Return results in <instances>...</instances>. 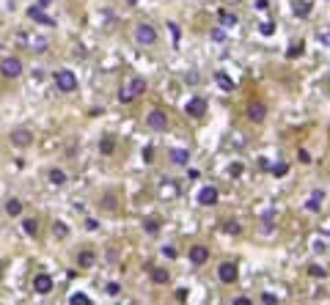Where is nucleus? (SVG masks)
<instances>
[{
    "label": "nucleus",
    "instance_id": "nucleus-33",
    "mask_svg": "<svg viewBox=\"0 0 330 305\" xmlns=\"http://www.w3.org/2000/svg\"><path fill=\"white\" fill-rule=\"evenodd\" d=\"M105 291H108L110 297H116V294L121 291V286H119V283H108V286H105Z\"/></svg>",
    "mask_w": 330,
    "mask_h": 305
},
{
    "label": "nucleus",
    "instance_id": "nucleus-2",
    "mask_svg": "<svg viewBox=\"0 0 330 305\" xmlns=\"http://www.w3.org/2000/svg\"><path fill=\"white\" fill-rule=\"evenodd\" d=\"M132 39H135V44H140V47H154L157 44L154 25H149V22H138L135 31H132Z\"/></svg>",
    "mask_w": 330,
    "mask_h": 305
},
{
    "label": "nucleus",
    "instance_id": "nucleus-5",
    "mask_svg": "<svg viewBox=\"0 0 330 305\" xmlns=\"http://www.w3.org/2000/svg\"><path fill=\"white\" fill-rule=\"evenodd\" d=\"M146 127L154 132H165L168 130V113L165 110H151L149 116H146Z\"/></svg>",
    "mask_w": 330,
    "mask_h": 305
},
{
    "label": "nucleus",
    "instance_id": "nucleus-16",
    "mask_svg": "<svg viewBox=\"0 0 330 305\" xmlns=\"http://www.w3.org/2000/svg\"><path fill=\"white\" fill-rule=\"evenodd\" d=\"M6 215H9V218H20L22 215V201L20 198H9V201H6Z\"/></svg>",
    "mask_w": 330,
    "mask_h": 305
},
{
    "label": "nucleus",
    "instance_id": "nucleus-10",
    "mask_svg": "<svg viewBox=\"0 0 330 305\" xmlns=\"http://www.w3.org/2000/svg\"><path fill=\"white\" fill-rule=\"evenodd\" d=\"M248 119H251L253 124H262V121L267 119V105L264 102H251L248 105Z\"/></svg>",
    "mask_w": 330,
    "mask_h": 305
},
{
    "label": "nucleus",
    "instance_id": "nucleus-26",
    "mask_svg": "<svg viewBox=\"0 0 330 305\" xmlns=\"http://www.w3.org/2000/svg\"><path fill=\"white\" fill-rule=\"evenodd\" d=\"M113 149H116V146H113V140H110V138H105L102 146H99V151H102V154H113Z\"/></svg>",
    "mask_w": 330,
    "mask_h": 305
},
{
    "label": "nucleus",
    "instance_id": "nucleus-21",
    "mask_svg": "<svg viewBox=\"0 0 330 305\" xmlns=\"http://www.w3.org/2000/svg\"><path fill=\"white\" fill-rule=\"evenodd\" d=\"M220 22L226 28H234L237 25V14H231V11H220Z\"/></svg>",
    "mask_w": 330,
    "mask_h": 305
},
{
    "label": "nucleus",
    "instance_id": "nucleus-8",
    "mask_svg": "<svg viewBox=\"0 0 330 305\" xmlns=\"http://www.w3.org/2000/svg\"><path fill=\"white\" fill-rule=\"evenodd\" d=\"M52 286H55V280H52L47 272H39L36 278H33V291H36V294H50Z\"/></svg>",
    "mask_w": 330,
    "mask_h": 305
},
{
    "label": "nucleus",
    "instance_id": "nucleus-7",
    "mask_svg": "<svg viewBox=\"0 0 330 305\" xmlns=\"http://www.w3.org/2000/svg\"><path fill=\"white\" fill-rule=\"evenodd\" d=\"M11 143H14L17 149H28V146L33 143V132L25 130V127H20V130L11 132Z\"/></svg>",
    "mask_w": 330,
    "mask_h": 305
},
{
    "label": "nucleus",
    "instance_id": "nucleus-37",
    "mask_svg": "<svg viewBox=\"0 0 330 305\" xmlns=\"http://www.w3.org/2000/svg\"><path fill=\"white\" fill-rule=\"evenodd\" d=\"M86 228H88V231H97V228H99V223L94 220V218H88V220H86Z\"/></svg>",
    "mask_w": 330,
    "mask_h": 305
},
{
    "label": "nucleus",
    "instance_id": "nucleus-3",
    "mask_svg": "<svg viewBox=\"0 0 330 305\" xmlns=\"http://www.w3.org/2000/svg\"><path fill=\"white\" fill-rule=\"evenodd\" d=\"M55 88L61 93H72V91H77V74L74 72H69V69H58L55 74Z\"/></svg>",
    "mask_w": 330,
    "mask_h": 305
},
{
    "label": "nucleus",
    "instance_id": "nucleus-19",
    "mask_svg": "<svg viewBox=\"0 0 330 305\" xmlns=\"http://www.w3.org/2000/svg\"><path fill=\"white\" fill-rule=\"evenodd\" d=\"M168 278H171V275L168 272H165V269H160V267H154V269H151V280H154V283H168Z\"/></svg>",
    "mask_w": 330,
    "mask_h": 305
},
{
    "label": "nucleus",
    "instance_id": "nucleus-23",
    "mask_svg": "<svg viewBox=\"0 0 330 305\" xmlns=\"http://www.w3.org/2000/svg\"><path fill=\"white\" fill-rule=\"evenodd\" d=\"M215 80L220 83V88H226V91H234V80H228L223 72H217V74H215Z\"/></svg>",
    "mask_w": 330,
    "mask_h": 305
},
{
    "label": "nucleus",
    "instance_id": "nucleus-27",
    "mask_svg": "<svg viewBox=\"0 0 330 305\" xmlns=\"http://www.w3.org/2000/svg\"><path fill=\"white\" fill-rule=\"evenodd\" d=\"M308 275H311V278H325V269H322V267H316V264H314V267H308Z\"/></svg>",
    "mask_w": 330,
    "mask_h": 305
},
{
    "label": "nucleus",
    "instance_id": "nucleus-14",
    "mask_svg": "<svg viewBox=\"0 0 330 305\" xmlns=\"http://www.w3.org/2000/svg\"><path fill=\"white\" fill-rule=\"evenodd\" d=\"M168 160L174 162V165H187L190 162V149H171V154H168Z\"/></svg>",
    "mask_w": 330,
    "mask_h": 305
},
{
    "label": "nucleus",
    "instance_id": "nucleus-22",
    "mask_svg": "<svg viewBox=\"0 0 330 305\" xmlns=\"http://www.w3.org/2000/svg\"><path fill=\"white\" fill-rule=\"evenodd\" d=\"M143 228H146V234H151V237H154V234L160 231V223H157L154 218H146V220H143Z\"/></svg>",
    "mask_w": 330,
    "mask_h": 305
},
{
    "label": "nucleus",
    "instance_id": "nucleus-29",
    "mask_svg": "<svg viewBox=\"0 0 330 305\" xmlns=\"http://www.w3.org/2000/svg\"><path fill=\"white\" fill-rule=\"evenodd\" d=\"M168 31H171V36H174V42H179L182 31H179V25H176V22H168Z\"/></svg>",
    "mask_w": 330,
    "mask_h": 305
},
{
    "label": "nucleus",
    "instance_id": "nucleus-36",
    "mask_svg": "<svg viewBox=\"0 0 330 305\" xmlns=\"http://www.w3.org/2000/svg\"><path fill=\"white\" fill-rule=\"evenodd\" d=\"M31 47H33V50H47V42H44V39H36V42H31Z\"/></svg>",
    "mask_w": 330,
    "mask_h": 305
},
{
    "label": "nucleus",
    "instance_id": "nucleus-34",
    "mask_svg": "<svg viewBox=\"0 0 330 305\" xmlns=\"http://www.w3.org/2000/svg\"><path fill=\"white\" fill-rule=\"evenodd\" d=\"M262 302H267V305L278 302V294H270V291H264V294H262Z\"/></svg>",
    "mask_w": 330,
    "mask_h": 305
},
{
    "label": "nucleus",
    "instance_id": "nucleus-38",
    "mask_svg": "<svg viewBox=\"0 0 330 305\" xmlns=\"http://www.w3.org/2000/svg\"><path fill=\"white\" fill-rule=\"evenodd\" d=\"M273 173H275V176H284V173H286V165H284V162H281V165H275Z\"/></svg>",
    "mask_w": 330,
    "mask_h": 305
},
{
    "label": "nucleus",
    "instance_id": "nucleus-13",
    "mask_svg": "<svg viewBox=\"0 0 330 305\" xmlns=\"http://www.w3.org/2000/svg\"><path fill=\"white\" fill-rule=\"evenodd\" d=\"M190 261L196 264V267H201V264L209 261V250H206L204 245H193L190 248Z\"/></svg>",
    "mask_w": 330,
    "mask_h": 305
},
{
    "label": "nucleus",
    "instance_id": "nucleus-6",
    "mask_svg": "<svg viewBox=\"0 0 330 305\" xmlns=\"http://www.w3.org/2000/svg\"><path fill=\"white\" fill-rule=\"evenodd\" d=\"M185 113H187V119H204L206 99L204 96H190L187 99V105H185Z\"/></svg>",
    "mask_w": 330,
    "mask_h": 305
},
{
    "label": "nucleus",
    "instance_id": "nucleus-4",
    "mask_svg": "<svg viewBox=\"0 0 330 305\" xmlns=\"http://www.w3.org/2000/svg\"><path fill=\"white\" fill-rule=\"evenodd\" d=\"M0 74H3L6 80L22 77V61L20 58H3V61H0Z\"/></svg>",
    "mask_w": 330,
    "mask_h": 305
},
{
    "label": "nucleus",
    "instance_id": "nucleus-41",
    "mask_svg": "<svg viewBox=\"0 0 330 305\" xmlns=\"http://www.w3.org/2000/svg\"><path fill=\"white\" fill-rule=\"evenodd\" d=\"M234 305H251V300H248V297H237V300H234Z\"/></svg>",
    "mask_w": 330,
    "mask_h": 305
},
{
    "label": "nucleus",
    "instance_id": "nucleus-40",
    "mask_svg": "<svg viewBox=\"0 0 330 305\" xmlns=\"http://www.w3.org/2000/svg\"><path fill=\"white\" fill-rule=\"evenodd\" d=\"M256 9L259 11H267V0H256Z\"/></svg>",
    "mask_w": 330,
    "mask_h": 305
},
{
    "label": "nucleus",
    "instance_id": "nucleus-28",
    "mask_svg": "<svg viewBox=\"0 0 330 305\" xmlns=\"http://www.w3.org/2000/svg\"><path fill=\"white\" fill-rule=\"evenodd\" d=\"M223 231H226V234H234V237H237L242 228H239V223H226V228H223Z\"/></svg>",
    "mask_w": 330,
    "mask_h": 305
},
{
    "label": "nucleus",
    "instance_id": "nucleus-11",
    "mask_svg": "<svg viewBox=\"0 0 330 305\" xmlns=\"http://www.w3.org/2000/svg\"><path fill=\"white\" fill-rule=\"evenodd\" d=\"M28 17H31L33 22H39V25L55 28V20H52V17H47L44 11H41V6H31V9H28Z\"/></svg>",
    "mask_w": 330,
    "mask_h": 305
},
{
    "label": "nucleus",
    "instance_id": "nucleus-12",
    "mask_svg": "<svg viewBox=\"0 0 330 305\" xmlns=\"http://www.w3.org/2000/svg\"><path fill=\"white\" fill-rule=\"evenodd\" d=\"M217 187H212V184H206L201 192H198V204H204V207H212V204H217Z\"/></svg>",
    "mask_w": 330,
    "mask_h": 305
},
{
    "label": "nucleus",
    "instance_id": "nucleus-30",
    "mask_svg": "<svg viewBox=\"0 0 330 305\" xmlns=\"http://www.w3.org/2000/svg\"><path fill=\"white\" fill-rule=\"evenodd\" d=\"M212 39H215V42H226V31H223V28H215V31H212Z\"/></svg>",
    "mask_w": 330,
    "mask_h": 305
},
{
    "label": "nucleus",
    "instance_id": "nucleus-15",
    "mask_svg": "<svg viewBox=\"0 0 330 305\" xmlns=\"http://www.w3.org/2000/svg\"><path fill=\"white\" fill-rule=\"evenodd\" d=\"M322 201H325V192H322V190H314V192H311V198L305 201V209H308V212H319Z\"/></svg>",
    "mask_w": 330,
    "mask_h": 305
},
{
    "label": "nucleus",
    "instance_id": "nucleus-9",
    "mask_svg": "<svg viewBox=\"0 0 330 305\" xmlns=\"http://www.w3.org/2000/svg\"><path fill=\"white\" fill-rule=\"evenodd\" d=\"M217 278H220V283H234V280L239 278V272H237V264H231V261L220 264V267H217Z\"/></svg>",
    "mask_w": 330,
    "mask_h": 305
},
{
    "label": "nucleus",
    "instance_id": "nucleus-39",
    "mask_svg": "<svg viewBox=\"0 0 330 305\" xmlns=\"http://www.w3.org/2000/svg\"><path fill=\"white\" fill-rule=\"evenodd\" d=\"M176 300L185 302V300H187V291H185V289H179V291H176Z\"/></svg>",
    "mask_w": 330,
    "mask_h": 305
},
{
    "label": "nucleus",
    "instance_id": "nucleus-18",
    "mask_svg": "<svg viewBox=\"0 0 330 305\" xmlns=\"http://www.w3.org/2000/svg\"><path fill=\"white\" fill-rule=\"evenodd\" d=\"M22 231L28 234V237H36L39 234V223L33 220V218H28V220H22Z\"/></svg>",
    "mask_w": 330,
    "mask_h": 305
},
{
    "label": "nucleus",
    "instance_id": "nucleus-32",
    "mask_svg": "<svg viewBox=\"0 0 330 305\" xmlns=\"http://www.w3.org/2000/svg\"><path fill=\"white\" fill-rule=\"evenodd\" d=\"M162 256H168V259H176V248H174V245H162Z\"/></svg>",
    "mask_w": 330,
    "mask_h": 305
},
{
    "label": "nucleus",
    "instance_id": "nucleus-31",
    "mask_svg": "<svg viewBox=\"0 0 330 305\" xmlns=\"http://www.w3.org/2000/svg\"><path fill=\"white\" fill-rule=\"evenodd\" d=\"M259 31H262L264 36H273V33H275V25H273V22H264V25L259 28Z\"/></svg>",
    "mask_w": 330,
    "mask_h": 305
},
{
    "label": "nucleus",
    "instance_id": "nucleus-24",
    "mask_svg": "<svg viewBox=\"0 0 330 305\" xmlns=\"http://www.w3.org/2000/svg\"><path fill=\"white\" fill-rule=\"evenodd\" d=\"M52 231L58 234V237H69V228H66V223H52Z\"/></svg>",
    "mask_w": 330,
    "mask_h": 305
},
{
    "label": "nucleus",
    "instance_id": "nucleus-42",
    "mask_svg": "<svg viewBox=\"0 0 330 305\" xmlns=\"http://www.w3.org/2000/svg\"><path fill=\"white\" fill-rule=\"evenodd\" d=\"M52 3V0H39V6H41V9H44V6H50Z\"/></svg>",
    "mask_w": 330,
    "mask_h": 305
},
{
    "label": "nucleus",
    "instance_id": "nucleus-25",
    "mask_svg": "<svg viewBox=\"0 0 330 305\" xmlns=\"http://www.w3.org/2000/svg\"><path fill=\"white\" fill-rule=\"evenodd\" d=\"M294 14H297V17H308L311 14V6L308 3H297V6H294Z\"/></svg>",
    "mask_w": 330,
    "mask_h": 305
},
{
    "label": "nucleus",
    "instance_id": "nucleus-17",
    "mask_svg": "<svg viewBox=\"0 0 330 305\" xmlns=\"http://www.w3.org/2000/svg\"><path fill=\"white\" fill-rule=\"evenodd\" d=\"M47 179H50V184H55V187H63V184H66V173H63L61 168H52V171L47 173Z\"/></svg>",
    "mask_w": 330,
    "mask_h": 305
},
{
    "label": "nucleus",
    "instance_id": "nucleus-20",
    "mask_svg": "<svg viewBox=\"0 0 330 305\" xmlns=\"http://www.w3.org/2000/svg\"><path fill=\"white\" fill-rule=\"evenodd\" d=\"M69 305H94V302H91V297H88V294L77 291V294H72V297H69Z\"/></svg>",
    "mask_w": 330,
    "mask_h": 305
},
{
    "label": "nucleus",
    "instance_id": "nucleus-1",
    "mask_svg": "<svg viewBox=\"0 0 330 305\" xmlns=\"http://www.w3.org/2000/svg\"><path fill=\"white\" fill-rule=\"evenodd\" d=\"M143 91H146V80L143 77H132V80H127V83L119 88V102L129 105V102H135Z\"/></svg>",
    "mask_w": 330,
    "mask_h": 305
},
{
    "label": "nucleus",
    "instance_id": "nucleus-35",
    "mask_svg": "<svg viewBox=\"0 0 330 305\" xmlns=\"http://www.w3.org/2000/svg\"><path fill=\"white\" fill-rule=\"evenodd\" d=\"M91 261H94V256L88 253V250H86V253H80V267H88Z\"/></svg>",
    "mask_w": 330,
    "mask_h": 305
}]
</instances>
